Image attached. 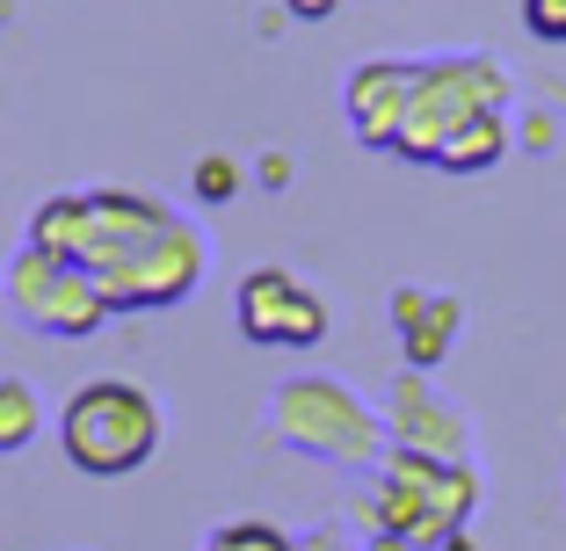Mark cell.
I'll list each match as a JSON object with an SVG mask.
<instances>
[{"label":"cell","mask_w":566,"mask_h":551,"mask_svg":"<svg viewBox=\"0 0 566 551\" xmlns=\"http://www.w3.org/2000/svg\"><path fill=\"white\" fill-rule=\"evenodd\" d=\"M501 102H509V81H501V66L486 51L415 66V102H407V124H400V152L407 160H443V146L465 124L501 117Z\"/></svg>","instance_id":"obj_1"},{"label":"cell","mask_w":566,"mask_h":551,"mask_svg":"<svg viewBox=\"0 0 566 551\" xmlns=\"http://www.w3.org/2000/svg\"><path fill=\"white\" fill-rule=\"evenodd\" d=\"M66 451L81 471H132L146 465L153 451V400L138 392V384H117V378H102L87 384L81 400L66 406Z\"/></svg>","instance_id":"obj_2"},{"label":"cell","mask_w":566,"mask_h":551,"mask_svg":"<svg viewBox=\"0 0 566 551\" xmlns=\"http://www.w3.org/2000/svg\"><path fill=\"white\" fill-rule=\"evenodd\" d=\"M465 508H472V471H458V465H436V457L407 451L392 465V479H385V522L400 537H443L465 522Z\"/></svg>","instance_id":"obj_3"},{"label":"cell","mask_w":566,"mask_h":551,"mask_svg":"<svg viewBox=\"0 0 566 551\" xmlns=\"http://www.w3.org/2000/svg\"><path fill=\"white\" fill-rule=\"evenodd\" d=\"M240 327H248L254 341H319L327 312H319V298L305 284H291L283 268H262V276L240 284Z\"/></svg>","instance_id":"obj_4"},{"label":"cell","mask_w":566,"mask_h":551,"mask_svg":"<svg viewBox=\"0 0 566 551\" xmlns=\"http://www.w3.org/2000/svg\"><path fill=\"white\" fill-rule=\"evenodd\" d=\"M407 102H415V66H364L349 81V117H356V138L364 146H400V124H407Z\"/></svg>","instance_id":"obj_5"},{"label":"cell","mask_w":566,"mask_h":551,"mask_svg":"<svg viewBox=\"0 0 566 551\" xmlns=\"http://www.w3.org/2000/svg\"><path fill=\"white\" fill-rule=\"evenodd\" d=\"M501 146H509V124L480 117V124H465V131L443 146V168L450 174H472V168H486V160H501Z\"/></svg>","instance_id":"obj_6"},{"label":"cell","mask_w":566,"mask_h":551,"mask_svg":"<svg viewBox=\"0 0 566 551\" xmlns=\"http://www.w3.org/2000/svg\"><path fill=\"white\" fill-rule=\"evenodd\" d=\"M36 428V406H30V384H0V451L30 443Z\"/></svg>","instance_id":"obj_7"},{"label":"cell","mask_w":566,"mask_h":551,"mask_svg":"<svg viewBox=\"0 0 566 551\" xmlns=\"http://www.w3.org/2000/svg\"><path fill=\"white\" fill-rule=\"evenodd\" d=\"M450 327H458V305L436 298L429 327H415V335H407V356H415V363H436V356H443V335H450Z\"/></svg>","instance_id":"obj_8"},{"label":"cell","mask_w":566,"mask_h":551,"mask_svg":"<svg viewBox=\"0 0 566 551\" xmlns=\"http://www.w3.org/2000/svg\"><path fill=\"white\" fill-rule=\"evenodd\" d=\"M203 551H291V544H283L269 522H233V530H218Z\"/></svg>","instance_id":"obj_9"},{"label":"cell","mask_w":566,"mask_h":551,"mask_svg":"<svg viewBox=\"0 0 566 551\" xmlns=\"http://www.w3.org/2000/svg\"><path fill=\"white\" fill-rule=\"evenodd\" d=\"M523 22L552 44H566V0H523Z\"/></svg>","instance_id":"obj_10"},{"label":"cell","mask_w":566,"mask_h":551,"mask_svg":"<svg viewBox=\"0 0 566 551\" xmlns=\"http://www.w3.org/2000/svg\"><path fill=\"white\" fill-rule=\"evenodd\" d=\"M197 189H203V197H233V160H203Z\"/></svg>","instance_id":"obj_11"},{"label":"cell","mask_w":566,"mask_h":551,"mask_svg":"<svg viewBox=\"0 0 566 551\" xmlns=\"http://www.w3.org/2000/svg\"><path fill=\"white\" fill-rule=\"evenodd\" d=\"M291 15H305V22H319V15H334V0H291Z\"/></svg>","instance_id":"obj_12"}]
</instances>
